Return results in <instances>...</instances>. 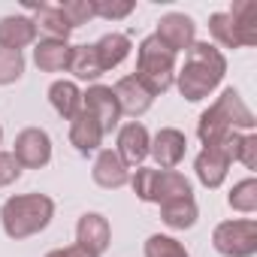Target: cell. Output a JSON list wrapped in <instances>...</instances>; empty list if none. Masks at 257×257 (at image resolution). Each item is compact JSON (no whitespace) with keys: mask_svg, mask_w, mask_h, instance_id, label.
Wrapping results in <instances>:
<instances>
[{"mask_svg":"<svg viewBox=\"0 0 257 257\" xmlns=\"http://www.w3.org/2000/svg\"><path fill=\"white\" fill-rule=\"evenodd\" d=\"M227 73V58L221 55V49H215L212 43H194L185 52V67L179 70L176 82L185 100L197 103L206 100L224 79Z\"/></svg>","mask_w":257,"mask_h":257,"instance_id":"6da1fadb","label":"cell"},{"mask_svg":"<svg viewBox=\"0 0 257 257\" xmlns=\"http://www.w3.org/2000/svg\"><path fill=\"white\" fill-rule=\"evenodd\" d=\"M257 121L251 115V109L245 106V100L239 97V91L227 88L197 121V137L206 149L212 146H224L236 131H251Z\"/></svg>","mask_w":257,"mask_h":257,"instance_id":"7a4b0ae2","label":"cell"},{"mask_svg":"<svg viewBox=\"0 0 257 257\" xmlns=\"http://www.w3.org/2000/svg\"><path fill=\"white\" fill-rule=\"evenodd\" d=\"M55 218V200L46 194H19L10 197L0 209V224L10 239H28L49 227Z\"/></svg>","mask_w":257,"mask_h":257,"instance_id":"3957f363","label":"cell"},{"mask_svg":"<svg viewBox=\"0 0 257 257\" xmlns=\"http://www.w3.org/2000/svg\"><path fill=\"white\" fill-rule=\"evenodd\" d=\"M134 79L155 97L164 94L173 82H176V55L152 34L140 43L137 49V73Z\"/></svg>","mask_w":257,"mask_h":257,"instance_id":"277c9868","label":"cell"},{"mask_svg":"<svg viewBox=\"0 0 257 257\" xmlns=\"http://www.w3.org/2000/svg\"><path fill=\"white\" fill-rule=\"evenodd\" d=\"M212 245L224 257H254L257 254V224L251 218L224 221L215 227Z\"/></svg>","mask_w":257,"mask_h":257,"instance_id":"5b68a950","label":"cell"},{"mask_svg":"<svg viewBox=\"0 0 257 257\" xmlns=\"http://www.w3.org/2000/svg\"><path fill=\"white\" fill-rule=\"evenodd\" d=\"M239 137H242V134L236 131L224 146H212V149H203V152L197 155L194 170H197V179H200L206 188H221V185H224V179H227V173H230V164L236 161Z\"/></svg>","mask_w":257,"mask_h":257,"instance_id":"8992f818","label":"cell"},{"mask_svg":"<svg viewBox=\"0 0 257 257\" xmlns=\"http://www.w3.org/2000/svg\"><path fill=\"white\" fill-rule=\"evenodd\" d=\"M13 158L25 170H40L52 161V140L40 127H25L13 143Z\"/></svg>","mask_w":257,"mask_h":257,"instance_id":"52a82bcc","label":"cell"},{"mask_svg":"<svg viewBox=\"0 0 257 257\" xmlns=\"http://www.w3.org/2000/svg\"><path fill=\"white\" fill-rule=\"evenodd\" d=\"M155 37H158L173 55H179V52H188V49L197 43V25H194V19L185 16V13H167V16L158 22Z\"/></svg>","mask_w":257,"mask_h":257,"instance_id":"ba28073f","label":"cell"},{"mask_svg":"<svg viewBox=\"0 0 257 257\" xmlns=\"http://www.w3.org/2000/svg\"><path fill=\"white\" fill-rule=\"evenodd\" d=\"M82 109L97 118L103 137L112 134L115 127H118V121H121V109H118V100H115V94H112L109 85H91L82 94Z\"/></svg>","mask_w":257,"mask_h":257,"instance_id":"9c48e42d","label":"cell"},{"mask_svg":"<svg viewBox=\"0 0 257 257\" xmlns=\"http://www.w3.org/2000/svg\"><path fill=\"white\" fill-rule=\"evenodd\" d=\"M109 242H112V227H109V221H106L103 215H97V212H85V215L79 218V224H76V245L85 248L88 254L100 257V254L109 248Z\"/></svg>","mask_w":257,"mask_h":257,"instance_id":"30bf717a","label":"cell"},{"mask_svg":"<svg viewBox=\"0 0 257 257\" xmlns=\"http://www.w3.org/2000/svg\"><path fill=\"white\" fill-rule=\"evenodd\" d=\"M185 152H188V137L182 131H176V127H164L149 143V155H155L161 170H176L182 164Z\"/></svg>","mask_w":257,"mask_h":257,"instance_id":"8fae6325","label":"cell"},{"mask_svg":"<svg viewBox=\"0 0 257 257\" xmlns=\"http://www.w3.org/2000/svg\"><path fill=\"white\" fill-rule=\"evenodd\" d=\"M149 143H152V137H149V131L143 124H137V121H131V124H124L121 131H118V158L127 164V167H137V164H143L146 158H149Z\"/></svg>","mask_w":257,"mask_h":257,"instance_id":"7c38bea8","label":"cell"},{"mask_svg":"<svg viewBox=\"0 0 257 257\" xmlns=\"http://www.w3.org/2000/svg\"><path fill=\"white\" fill-rule=\"evenodd\" d=\"M182 197H194L191 191V182L176 173V170H155L152 176V194H149V203H173V200H182Z\"/></svg>","mask_w":257,"mask_h":257,"instance_id":"4fadbf2b","label":"cell"},{"mask_svg":"<svg viewBox=\"0 0 257 257\" xmlns=\"http://www.w3.org/2000/svg\"><path fill=\"white\" fill-rule=\"evenodd\" d=\"M112 94H115V100H118L121 115H134V118H140L143 112H149V106H152V100H155L134 76L118 79L115 88H112Z\"/></svg>","mask_w":257,"mask_h":257,"instance_id":"5bb4252c","label":"cell"},{"mask_svg":"<svg viewBox=\"0 0 257 257\" xmlns=\"http://www.w3.org/2000/svg\"><path fill=\"white\" fill-rule=\"evenodd\" d=\"M37 40V25L28 16H4L0 19V49L22 52Z\"/></svg>","mask_w":257,"mask_h":257,"instance_id":"9a60e30c","label":"cell"},{"mask_svg":"<svg viewBox=\"0 0 257 257\" xmlns=\"http://www.w3.org/2000/svg\"><path fill=\"white\" fill-rule=\"evenodd\" d=\"M94 182L100 188H124L127 182H131V167H127L112 149H103L94 161Z\"/></svg>","mask_w":257,"mask_h":257,"instance_id":"2e32d148","label":"cell"},{"mask_svg":"<svg viewBox=\"0 0 257 257\" xmlns=\"http://www.w3.org/2000/svg\"><path fill=\"white\" fill-rule=\"evenodd\" d=\"M70 143L76 146L79 155H91V152L100 149V143H103V131H100V124H97V118H94L91 112L82 109V112L70 121Z\"/></svg>","mask_w":257,"mask_h":257,"instance_id":"e0dca14e","label":"cell"},{"mask_svg":"<svg viewBox=\"0 0 257 257\" xmlns=\"http://www.w3.org/2000/svg\"><path fill=\"white\" fill-rule=\"evenodd\" d=\"M70 55H73V46L67 40H40L37 49H34V61L43 73H61L70 67Z\"/></svg>","mask_w":257,"mask_h":257,"instance_id":"ac0fdd59","label":"cell"},{"mask_svg":"<svg viewBox=\"0 0 257 257\" xmlns=\"http://www.w3.org/2000/svg\"><path fill=\"white\" fill-rule=\"evenodd\" d=\"M230 22H233V31L239 37V46H254L257 43V4L254 0H239L227 10Z\"/></svg>","mask_w":257,"mask_h":257,"instance_id":"d6986e66","label":"cell"},{"mask_svg":"<svg viewBox=\"0 0 257 257\" xmlns=\"http://www.w3.org/2000/svg\"><path fill=\"white\" fill-rule=\"evenodd\" d=\"M49 100H52L55 112H58L61 118H67V121H73V118L82 112V91L76 88V82H67V79L52 82Z\"/></svg>","mask_w":257,"mask_h":257,"instance_id":"ffe728a7","label":"cell"},{"mask_svg":"<svg viewBox=\"0 0 257 257\" xmlns=\"http://www.w3.org/2000/svg\"><path fill=\"white\" fill-rule=\"evenodd\" d=\"M34 25L43 28L52 40H67L73 34V25L64 19V13H61L58 4H40V7H34Z\"/></svg>","mask_w":257,"mask_h":257,"instance_id":"44dd1931","label":"cell"},{"mask_svg":"<svg viewBox=\"0 0 257 257\" xmlns=\"http://www.w3.org/2000/svg\"><path fill=\"white\" fill-rule=\"evenodd\" d=\"M94 49H97V58H100V67H103V73L106 70H115L127 55H131V40H127L124 34H106V37H100L97 43H94Z\"/></svg>","mask_w":257,"mask_h":257,"instance_id":"7402d4cb","label":"cell"},{"mask_svg":"<svg viewBox=\"0 0 257 257\" xmlns=\"http://www.w3.org/2000/svg\"><path fill=\"white\" fill-rule=\"evenodd\" d=\"M197 203L194 197H182V200H173V203H164L161 206V218L170 230H188L197 224Z\"/></svg>","mask_w":257,"mask_h":257,"instance_id":"603a6c76","label":"cell"},{"mask_svg":"<svg viewBox=\"0 0 257 257\" xmlns=\"http://www.w3.org/2000/svg\"><path fill=\"white\" fill-rule=\"evenodd\" d=\"M76 79H85V82H94L103 76V67H100V58H97V49L94 46H73V55H70V67H67Z\"/></svg>","mask_w":257,"mask_h":257,"instance_id":"cb8c5ba5","label":"cell"},{"mask_svg":"<svg viewBox=\"0 0 257 257\" xmlns=\"http://www.w3.org/2000/svg\"><path fill=\"white\" fill-rule=\"evenodd\" d=\"M227 203H230V209H236L242 215H254L257 212V179L248 176V179L236 182L230 197H227Z\"/></svg>","mask_w":257,"mask_h":257,"instance_id":"d4e9b609","label":"cell"},{"mask_svg":"<svg viewBox=\"0 0 257 257\" xmlns=\"http://www.w3.org/2000/svg\"><path fill=\"white\" fill-rule=\"evenodd\" d=\"M146 257H191V254H188L185 245L176 242L173 236H161V233H155V236L146 239Z\"/></svg>","mask_w":257,"mask_h":257,"instance_id":"484cf974","label":"cell"},{"mask_svg":"<svg viewBox=\"0 0 257 257\" xmlns=\"http://www.w3.org/2000/svg\"><path fill=\"white\" fill-rule=\"evenodd\" d=\"M209 31H212V37H215L221 46H227V49H242V46H239V37H236V31H233V22H230L227 13H212V16H209Z\"/></svg>","mask_w":257,"mask_h":257,"instance_id":"4316f807","label":"cell"},{"mask_svg":"<svg viewBox=\"0 0 257 257\" xmlns=\"http://www.w3.org/2000/svg\"><path fill=\"white\" fill-rule=\"evenodd\" d=\"M58 7H61L64 19L73 25V31L79 25H88L91 19H97L94 16V0H64V4H58Z\"/></svg>","mask_w":257,"mask_h":257,"instance_id":"83f0119b","label":"cell"},{"mask_svg":"<svg viewBox=\"0 0 257 257\" xmlns=\"http://www.w3.org/2000/svg\"><path fill=\"white\" fill-rule=\"evenodd\" d=\"M22 73H25V58H22V52L0 49V85H13V82H19Z\"/></svg>","mask_w":257,"mask_h":257,"instance_id":"f1b7e54d","label":"cell"},{"mask_svg":"<svg viewBox=\"0 0 257 257\" xmlns=\"http://www.w3.org/2000/svg\"><path fill=\"white\" fill-rule=\"evenodd\" d=\"M137 10L134 0H94V16L100 19H109V22H118V19H127Z\"/></svg>","mask_w":257,"mask_h":257,"instance_id":"f546056e","label":"cell"},{"mask_svg":"<svg viewBox=\"0 0 257 257\" xmlns=\"http://www.w3.org/2000/svg\"><path fill=\"white\" fill-rule=\"evenodd\" d=\"M236 161H242L248 170H257V137H254V134H242V137H239Z\"/></svg>","mask_w":257,"mask_h":257,"instance_id":"4dcf8cb0","label":"cell"},{"mask_svg":"<svg viewBox=\"0 0 257 257\" xmlns=\"http://www.w3.org/2000/svg\"><path fill=\"white\" fill-rule=\"evenodd\" d=\"M152 176H155V170H152V167H140V170L131 176L134 194H137L143 203H149V194H152Z\"/></svg>","mask_w":257,"mask_h":257,"instance_id":"1f68e13d","label":"cell"},{"mask_svg":"<svg viewBox=\"0 0 257 257\" xmlns=\"http://www.w3.org/2000/svg\"><path fill=\"white\" fill-rule=\"evenodd\" d=\"M19 176H22V167H19V161L13 158V152H0V188L13 185Z\"/></svg>","mask_w":257,"mask_h":257,"instance_id":"d6a6232c","label":"cell"},{"mask_svg":"<svg viewBox=\"0 0 257 257\" xmlns=\"http://www.w3.org/2000/svg\"><path fill=\"white\" fill-rule=\"evenodd\" d=\"M46 257H94V254H88L85 248H79V245H70V248H58V251H49Z\"/></svg>","mask_w":257,"mask_h":257,"instance_id":"836d02e7","label":"cell"},{"mask_svg":"<svg viewBox=\"0 0 257 257\" xmlns=\"http://www.w3.org/2000/svg\"><path fill=\"white\" fill-rule=\"evenodd\" d=\"M0 143H4V127H0Z\"/></svg>","mask_w":257,"mask_h":257,"instance_id":"e575fe53","label":"cell"}]
</instances>
